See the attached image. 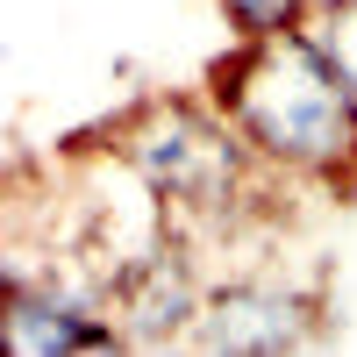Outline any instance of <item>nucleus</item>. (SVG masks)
Wrapping results in <instances>:
<instances>
[{
  "label": "nucleus",
  "instance_id": "obj_4",
  "mask_svg": "<svg viewBox=\"0 0 357 357\" xmlns=\"http://www.w3.org/2000/svg\"><path fill=\"white\" fill-rule=\"evenodd\" d=\"M200 307H207V279L193 264V243H165L136 272H122L107 293V314L129 350H186Z\"/></svg>",
  "mask_w": 357,
  "mask_h": 357
},
{
  "label": "nucleus",
  "instance_id": "obj_2",
  "mask_svg": "<svg viewBox=\"0 0 357 357\" xmlns=\"http://www.w3.org/2000/svg\"><path fill=\"white\" fill-rule=\"evenodd\" d=\"M100 136L165 193L172 222H178V243H222V236H236V222L279 186L250 158L243 129L207 93H143L122 114H107Z\"/></svg>",
  "mask_w": 357,
  "mask_h": 357
},
{
  "label": "nucleus",
  "instance_id": "obj_6",
  "mask_svg": "<svg viewBox=\"0 0 357 357\" xmlns=\"http://www.w3.org/2000/svg\"><path fill=\"white\" fill-rule=\"evenodd\" d=\"M307 36L321 43V57H329V65L343 72V86L357 93V0H314Z\"/></svg>",
  "mask_w": 357,
  "mask_h": 357
},
{
  "label": "nucleus",
  "instance_id": "obj_7",
  "mask_svg": "<svg viewBox=\"0 0 357 357\" xmlns=\"http://www.w3.org/2000/svg\"><path fill=\"white\" fill-rule=\"evenodd\" d=\"M229 36H286V29H307L314 0H215Z\"/></svg>",
  "mask_w": 357,
  "mask_h": 357
},
{
  "label": "nucleus",
  "instance_id": "obj_3",
  "mask_svg": "<svg viewBox=\"0 0 357 357\" xmlns=\"http://www.w3.org/2000/svg\"><path fill=\"white\" fill-rule=\"evenodd\" d=\"M321 336V301L301 293L293 279L272 272H243V279H222L207 286V307L193 321V343L200 357H286V350H314Z\"/></svg>",
  "mask_w": 357,
  "mask_h": 357
},
{
  "label": "nucleus",
  "instance_id": "obj_5",
  "mask_svg": "<svg viewBox=\"0 0 357 357\" xmlns=\"http://www.w3.org/2000/svg\"><path fill=\"white\" fill-rule=\"evenodd\" d=\"M0 343L15 357H79V350H129L100 301L57 286H8L0 293Z\"/></svg>",
  "mask_w": 357,
  "mask_h": 357
},
{
  "label": "nucleus",
  "instance_id": "obj_1",
  "mask_svg": "<svg viewBox=\"0 0 357 357\" xmlns=\"http://www.w3.org/2000/svg\"><path fill=\"white\" fill-rule=\"evenodd\" d=\"M200 93L243 129L250 158L279 186L357 200V93L321 57L307 29L286 36H236L207 65Z\"/></svg>",
  "mask_w": 357,
  "mask_h": 357
}]
</instances>
